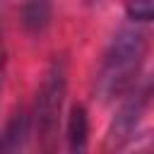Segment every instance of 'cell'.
I'll return each instance as SVG.
<instances>
[{
  "instance_id": "cell-5",
  "label": "cell",
  "mask_w": 154,
  "mask_h": 154,
  "mask_svg": "<svg viewBox=\"0 0 154 154\" xmlns=\"http://www.w3.org/2000/svg\"><path fill=\"white\" fill-rule=\"evenodd\" d=\"M53 17V0H24L22 2V24L31 34H41Z\"/></svg>"
},
{
  "instance_id": "cell-3",
  "label": "cell",
  "mask_w": 154,
  "mask_h": 154,
  "mask_svg": "<svg viewBox=\"0 0 154 154\" xmlns=\"http://www.w3.org/2000/svg\"><path fill=\"white\" fill-rule=\"evenodd\" d=\"M149 84H144L142 89H135V94H130V99L120 106V111L116 113L111 130H108V142L113 147H123L125 142H130L142 123V116L149 106Z\"/></svg>"
},
{
  "instance_id": "cell-7",
  "label": "cell",
  "mask_w": 154,
  "mask_h": 154,
  "mask_svg": "<svg viewBox=\"0 0 154 154\" xmlns=\"http://www.w3.org/2000/svg\"><path fill=\"white\" fill-rule=\"evenodd\" d=\"M125 10L132 22L147 24L154 17V0H125Z\"/></svg>"
},
{
  "instance_id": "cell-2",
  "label": "cell",
  "mask_w": 154,
  "mask_h": 154,
  "mask_svg": "<svg viewBox=\"0 0 154 154\" xmlns=\"http://www.w3.org/2000/svg\"><path fill=\"white\" fill-rule=\"evenodd\" d=\"M65 91H67V63L60 55L48 65V70L41 79L38 94H36V106H34V118H31L43 149L55 147Z\"/></svg>"
},
{
  "instance_id": "cell-4",
  "label": "cell",
  "mask_w": 154,
  "mask_h": 154,
  "mask_svg": "<svg viewBox=\"0 0 154 154\" xmlns=\"http://www.w3.org/2000/svg\"><path fill=\"white\" fill-rule=\"evenodd\" d=\"M29 135H31V116L24 108H19L7 120V125L0 130V152H17V149H22L26 144Z\"/></svg>"
},
{
  "instance_id": "cell-1",
  "label": "cell",
  "mask_w": 154,
  "mask_h": 154,
  "mask_svg": "<svg viewBox=\"0 0 154 154\" xmlns=\"http://www.w3.org/2000/svg\"><path fill=\"white\" fill-rule=\"evenodd\" d=\"M147 55V36L137 26H125L120 29L101 60L99 67V79H96V91L103 101H113L130 91L137 82V75L142 70Z\"/></svg>"
},
{
  "instance_id": "cell-6",
  "label": "cell",
  "mask_w": 154,
  "mask_h": 154,
  "mask_svg": "<svg viewBox=\"0 0 154 154\" xmlns=\"http://www.w3.org/2000/svg\"><path fill=\"white\" fill-rule=\"evenodd\" d=\"M89 140V116L82 103L72 106L67 116V147L72 152H82Z\"/></svg>"
},
{
  "instance_id": "cell-8",
  "label": "cell",
  "mask_w": 154,
  "mask_h": 154,
  "mask_svg": "<svg viewBox=\"0 0 154 154\" xmlns=\"http://www.w3.org/2000/svg\"><path fill=\"white\" fill-rule=\"evenodd\" d=\"M2 72H5V51L0 46V84H2Z\"/></svg>"
}]
</instances>
